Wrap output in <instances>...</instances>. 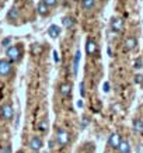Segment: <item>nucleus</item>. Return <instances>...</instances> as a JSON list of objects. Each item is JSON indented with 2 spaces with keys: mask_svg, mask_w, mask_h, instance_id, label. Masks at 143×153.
Here are the masks:
<instances>
[{
  "mask_svg": "<svg viewBox=\"0 0 143 153\" xmlns=\"http://www.w3.org/2000/svg\"><path fill=\"white\" fill-rule=\"evenodd\" d=\"M59 91L62 96H69L70 91H72V84L70 83H62L59 87Z\"/></svg>",
  "mask_w": 143,
  "mask_h": 153,
  "instance_id": "9b49d317",
  "label": "nucleus"
},
{
  "mask_svg": "<svg viewBox=\"0 0 143 153\" xmlns=\"http://www.w3.org/2000/svg\"><path fill=\"white\" fill-rule=\"evenodd\" d=\"M53 59H55V62H58V63L60 62V56H59V53H58L56 51H53Z\"/></svg>",
  "mask_w": 143,
  "mask_h": 153,
  "instance_id": "5701e85b",
  "label": "nucleus"
},
{
  "mask_svg": "<svg viewBox=\"0 0 143 153\" xmlns=\"http://www.w3.org/2000/svg\"><path fill=\"white\" fill-rule=\"evenodd\" d=\"M37 10L41 16H46V14H48V6H46L44 1H39V3H38Z\"/></svg>",
  "mask_w": 143,
  "mask_h": 153,
  "instance_id": "dca6fc26",
  "label": "nucleus"
},
{
  "mask_svg": "<svg viewBox=\"0 0 143 153\" xmlns=\"http://www.w3.org/2000/svg\"><path fill=\"white\" fill-rule=\"evenodd\" d=\"M45 153H46V152H45Z\"/></svg>",
  "mask_w": 143,
  "mask_h": 153,
  "instance_id": "7c9ffc66",
  "label": "nucleus"
},
{
  "mask_svg": "<svg viewBox=\"0 0 143 153\" xmlns=\"http://www.w3.org/2000/svg\"><path fill=\"white\" fill-rule=\"evenodd\" d=\"M119 153H130V145L128 140H122L119 145V148H118Z\"/></svg>",
  "mask_w": 143,
  "mask_h": 153,
  "instance_id": "ddd939ff",
  "label": "nucleus"
},
{
  "mask_svg": "<svg viewBox=\"0 0 143 153\" xmlns=\"http://www.w3.org/2000/svg\"><path fill=\"white\" fill-rule=\"evenodd\" d=\"M111 30L114 33H122V30H124V21H122V19L111 20Z\"/></svg>",
  "mask_w": 143,
  "mask_h": 153,
  "instance_id": "423d86ee",
  "label": "nucleus"
},
{
  "mask_svg": "<svg viewBox=\"0 0 143 153\" xmlns=\"http://www.w3.org/2000/svg\"><path fill=\"white\" fill-rule=\"evenodd\" d=\"M42 1H44L46 6H51V7L58 4V0H42Z\"/></svg>",
  "mask_w": 143,
  "mask_h": 153,
  "instance_id": "aec40b11",
  "label": "nucleus"
},
{
  "mask_svg": "<svg viewBox=\"0 0 143 153\" xmlns=\"http://www.w3.org/2000/svg\"><path fill=\"white\" fill-rule=\"evenodd\" d=\"M133 131L136 134H143V121L142 120L133 121Z\"/></svg>",
  "mask_w": 143,
  "mask_h": 153,
  "instance_id": "4468645a",
  "label": "nucleus"
},
{
  "mask_svg": "<svg viewBox=\"0 0 143 153\" xmlns=\"http://www.w3.org/2000/svg\"><path fill=\"white\" fill-rule=\"evenodd\" d=\"M88 124V118L87 117H83V124H82V128H86Z\"/></svg>",
  "mask_w": 143,
  "mask_h": 153,
  "instance_id": "393cba45",
  "label": "nucleus"
},
{
  "mask_svg": "<svg viewBox=\"0 0 143 153\" xmlns=\"http://www.w3.org/2000/svg\"><path fill=\"white\" fill-rule=\"evenodd\" d=\"M80 94H82V97H84V82L80 83Z\"/></svg>",
  "mask_w": 143,
  "mask_h": 153,
  "instance_id": "b1692460",
  "label": "nucleus"
},
{
  "mask_svg": "<svg viewBox=\"0 0 143 153\" xmlns=\"http://www.w3.org/2000/svg\"><path fill=\"white\" fill-rule=\"evenodd\" d=\"M104 91H105V93H108V91H110V83H108V82H105V83H104Z\"/></svg>",
  "mask_w": 143,
  "mask_h": 153,
  "instance_id": "a878e982",
  "label": "nucleus"
},
{
  "mask_svg": "<svg viewBox=\"0 0 143 153\" xmlns=\"http://www.w3.org/2000/svg\"><path fill=\"white\" fill-rule=\"evenodd\" d=\"M96 4V0H82V6L84 10H91Z\"/></svg>",
  "mask_w": 143,
  "mask_h": 153,
  "instance_id": "f3484780",
  "label": "nucleus"
},
{
  "mask_svg": "<svg viewBox=\"0 0 143 153\" xmlns=\"http://www.w3.org/2000/svg\"><path fill=\"white\" fill-rule=\"evenodd\" d=\"M63 25L67 28H72L74 25V20L72 19V17H65V19H63Z\"/></svg>",
  "mask_w": 143,
  "mask_h": 153,
  "instance_id": "a211bd4d",
  "label": "nucleus"
},
{
  "mask_svg": "<svg viewBox=\"0 0 143 153\" xmlns=\"http://www.w3.org/2000/svg\"><path fill=\"white\" fill-rule=\"evenodd\" d=\"M17 153H24V152H17Z\"/></svg>",
  "mask_w": 143,
  "mask_h": 153,
  "instance_id": "c85d7f7f",
  "label": "nucleus"
},
{
  "mask_svg": "<svg viewBox=\"0 0 143 153\" xmlns=\"http://www.w3.org/2000/svg\"><path fill=\"white\" fill-rule=\"evenodd\" d=\"M30 148L33 149V150H39L42 148V140L39 138H33V139L30 140Z\"/></svg>",
  "mask_w": 143,
  "mask_h": 153,
  "instance_id": "9d476101",
  "label": "nucleus"
},
{
  "mask_svg": "<svg viewBox=\"0 0 143 153\" xmlns=\"http://www.w3.org/2000/svg\"><path fill=\"white\" fill-rule=\"evenodd\" d=\"M11 62L10 60H6V59H1L0 60V76H9L11 73Z\"/></svg>",
  "mask_w": 143,
  "mask_h": 153,
  "instance_id": "7ed1b4c3",
  "label": "nucleus"
},
{
  "mask_svg": "<svg viewBox=\"0 0 143 153\" xmlns=\"http://www.w3.org/2000/svg\"><path fill=\"white\" fill-rule=\"evenodd\" d=\"M97 44L93 41V39H87V44H86V52L88 55H96L97 53Z\"/></svg>",
  "mask_w": 143,
  "mask_h": 153,
  "instance_id": "6e6552de",
  "label": "nucleus"
},
{
  "mask_svg": "<svg viewBox=\"0 0 143 153\" xmlns=\"http://www.w3.org/2000/svg\"><path fill=\"white\" fill-rule=\"evenodd\" d=\"M0 152H1V150H0Z\"/></svg>",
  "mask_w": 143,
  "mask_h": 153,
  "instance_id": "c756f323",
  "label": "nucleus"
},
{
  "mask_svg": "<svg viewBox=\"0 0 143 153\" xmlns=\"http://www.w3.org/2000/svg\"><path fill=\"white\" fill-rule=\"evenodd\" d=\"M7 19H9L10 21H16V20L19 19V11H17L16 7H11V9H10L9 14H7Z\"/></svg>",
  "mask_w": 143,
  "mask_h": 153,
  "instance_id": "2eb2a0df",
  "label": "nucleus"
},
{
  "mask_svg": "<svg viewBox=\"0 0 143 153\" xmlns=\"http://www.w3.org/2000/svg\"><path fill=\"white\" fill-rule=\"evenodd\" d=\"M48 34L51 38H58L60 35V27H58L56 24H52L51 27L48 28Z\"/></svg>",
  "mask_w": 143,
  "mask_h": 153,
  "instance_id": "1a4fd4ad",
  "label": "nucleus"
},
{
  "mask_svg": "<svg viewBox=\"0 0 143 153\" xmlns=\"http://www.w3.org/2000/svg\"><path fill=\"white\" fill-rule=\"evenodd\" d=\"M77 107H79V108H82V107H83V101H82V100H80V101H77Z\"/></svg>",
  "mask_w": 143,
  "mask_h": 153,
  "instance_id": "cd10ccee",
  "label": "nucleus"
},
{
  "mask_svg": "<svg viewBox=\"0 0 143 153\" xmlns=\"http://www.w3.org/2000/svg\"><path fill=\"white\" fill-rule=\"evenodd\" d=\"M80 58H82V53H80V51H77V52H76V55H74V60H73V74H74V76L77 74L79 63H80Z\"/></svg>",
  "mask_w": 143,
  "mask_h": 153,
  "instance_id": "f8f14e48",
  "label": "nucleus"
},
{
  "mask_svg": "<svg viewBox=\"0 0 143 153\" xmlns=\"http://www.w3.org/2000/svg\"><path fill=\"white\" fill-rule=\"evenodd\" d=\"M138 153H143V145H139L138 146Z\"/></svg>",
  "mask_w": 143,
  "mask_h": 153,
  "instance_id": "bb28decb",
  "label": "nucleus"
},
{
  "mask_svg": "<svg viewBox=\"0 0 143 153\" xmlns=\"http://www.w3.org/2000/svg\"><path fill=\"white\" fill-rule=\"evenodd\" d=\"M13 41V39H11V38L10 37H7V38H4V39H3V41H1V47L3 48H7L10 45V42Z\"/></svg>",
  "mask_w": 143,
  "mask_h": 153,
  "instance_id": "6ab92c4d",
  "label": "nucleus"
},
{
  "mask_svg": "<svg viewBox=\"0 0 143 153\" xmlns=\"http://www.w3.org/2000/svg\"><path fill=\"white\" fill-rule=\"evenodd\" d=\"M135 83H138V84L143 83V74H136L135 76Z\"/></svg>",
  "mask_w": 143,
  "mask_h": 153,
  "instance_id": "4be33fe9",
  "label": "nucleus"
},
{
  "mask_svg": "<svg viewBox=\"0 0 143 153\" xmlns=\"http://www.w3.org/2000/svg\"><path fill=\"white\" fill-rule=\"evenodd\" d=\"M143 66V62H142V58H138L135 60V69H140Z\"/></svg>",
  "mask_w": 143,
  "mask_h": 153,
  "instance_id": "412c9836",
  "label": "nucleus"
},
{
  "mask_svg": "<svg viewBox=\"0 0 143 153\" xmlns=\"http://www.w3.org/2000/svg\"><path fill=\"white\" fill-rule=\"evenodd\" d=\"M21 49H20V47H17V45H14V47H10L9 49H7V58H9L10 62H19L20 59H21Z\"/></svg>",
  "mask_w": 143,
  "mask_h": 153,
  "instance_id": "f257e3e1",
  "label": "nucleus"
},
{
  "mask_svg": "<svg viewBox=\"0 0 143 153\" xmlns=\"http://www.w3.org/2000/svg\"><path fill=\"white\" fill-rule=\"evenodd\" d=\"M56 140H58V143H59L60 146H66V145L69 143L70 136L63 128H58V129H56Z\"/></svg>",
  "mask_w": 143,
  "mask_h": 153,
  "instance_id": "f03ea898",
  "label": "nucleus"
},
{
  "mask_svg": "<svg viewBox=\"0 0 143 153\" xmlns=\"http://www.w3.org/2000/svg\"><path fill=\"white\" fill-rule=\"evenodd\" d=\"M136 45H138V39L135 37H129L125 39V44H124V49L125 51H132V49H135L136 48Z\"/></svg>",
  "mask_w": 143,
  "mask_h": 153,
  "instance_id": "0eeeda50",
  "label": "nucleus"
},
{
  "mask_svg": "<svg viewBox=\"0 0 143 153\" xmlns=\"http://www.w3.org/2000/svg\"><path fill=\"white\" fill-rule=\"evenodd\" d=\"M121 142H122V139H121V135L119 134H111V136L108 138V145H110L112 149H118V148H119Z\"/></svg>",
  "mask_w": 143,
  "mask_h": 153,
  "instance_id": "39448f33",
  "label": "nucleus"
},
{
  "mask_svg": "<svg viewBox=\"0 0 143 153\" xmlns=\"http://www.w3.org/2000/svg\"><path fill=\"white\" fill-rule=\"evenodd\" d=\"M0 112H1V118H4L6 121H10L14 117V110H13V107L10 105V104H4V105H1Z\"/></svg>",
  "mask_w": 143,
  "mask_h": 153,
  "instance_id": "20e7f679",
  "label": "nucleus"
}]
</instances>
